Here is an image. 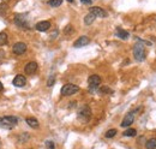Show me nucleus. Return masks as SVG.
I'll return each mask as SVG.
<instances>
[{
    "instance_id": "f257e3e1",
    "label": "nucleus",
    "mask_w": 156,
    "mask_h": 149,
    "mask_svg": "<svg viewBox=\"0 0 156 149\" xmlns=\"http://www.w3.org/2000/svg\"><path fill=\"white\" fill-rule=\"evenodd\" d=\"M133 57L137 61H142L145 58V48L143 46V43H136L133 46Z\"/></svg>"
},
{
    "instance_id": "f03ea898",
    "label": "nucleus",
    "mask_w": 156,
    "mask_h": 149,
    "mask_svg": "<svg viewBox=\"0 0 156 149\" xmlns=\"http://www.w3.org/2000/svg\"><path fill=\"white\" fill-rule=\"evenodd\" d=\"M91 117V110L89 106H82L78 111V118L82 119L83 121H88Z\"/></svg>"
},
{
    "instance_id": "7ed1b4c3",
    "label": "nucleus",
    "mask_w": 156,
    "mask_h": 149,
    "mask_svg": "<svg viewBox=\"0 0 156 149\" xmlns=\"http://www.w3.org/2000/svg\"><path fill=\"white\" fill-rule=\"evenodd\" d=\"M79 91V87L76 86V84H65L61 88V95L64 96H70V95H73Z\"/></svg>"
},
{
    "instance_id": "20e7f679",
    "label": "nucleus",
    "mask_w": 156,
    "mask_h": 149,
    "mask_svg": "<svg viewBox=\"0 0 156 149\" xmlns=\"http://www.w3.org/2000/svg\"><path fill=\"white\" fill-rule=\"evenodd\" d=\"M15 23H16L17 27H19V28H23V29H28V28H29V25H28V19H27V17H25L24 15H21V13L16 15V16H15Z\"/></svg>"
},
{
    "instance_id": "39448f33",
    "label": "nucleus",
    "mask_w": 156,
    "mask_h": 149,
    "mask_svg": "<svg viewBox=\"0 0 156 149\" xmlns=\"http://www.w3.org/2000/svg\"><path fill=\"white\" fill-rule=\"evenodd\" d=\"M88 83H89L90 89H95L101 84V77L98 75H91L88 80Z\"/></svg>"
},
{
    "instance_id": "423d86ee",
    "label": "nucleus",
    "mask_w": 156,
    "mask_h": 149,
    "mask_svg": "<svg viewBox=\"0 0 156 149\" xmlns=\"http://www.w3.org/2000/svg\"><path fill=\"white\" fill-rule=\"evenodd\" d=\"M89 43H90V39H89L88 36H81L79 39H77V40L75 41L73 47L81 48V47H84V46H87V45H89Z\"/></svg>"
},
{
    "instance_id": "0eeeda50",
    "label": "nucleus",
    "mask_w": 156,
    "mask_h": 149,
    "mask_svg": "<svg viewBox=\"0 0 156 149\" xmlns=\"http://www.w3.org/2000/svg\"><path fill=\"white\" fill-rule=\"evenodd\" d=\"M12 51H13V53H15V54L21 56V54L25 53V51H27V45H25L24 42H17V43L13 46Z\"/></svg>"
},
{
    "instance_id": "6e6552de",
    "label": "nucleus",
    "mask_w": 156,
    "mask_h": 149,
    "mask_svg": "<svg viewBox=\"0 0 156 149\" xmlns=\"http://www.w3.org/2000/svg\"><path fill=\"white\" fill-rule=\"evenodd\" d=\"M89 12L93 13L95 17H102V18H105V17L108 16L107 12L103 8H101V7H90L89 8Z\"/></svg>"
},
{
    "instance_id": "1a4fd4ad",
    "label": "nucleus",
    "mask_w": 156,
    "mask_h": 149,
    "mask_svg": "<svg viewBox=\"0 0 156 149\" xmlns=\"http://www.w3.org/2000/svg\"><path fill=\"white\" fill-rule=\"evenodd\" d=\"M25 83H27V78H25L23 75L16 76V77L13 78V81H12V84H13L15 87H24Z\"/></svg>"
},
{
    "instance_id": "9d476101",
    "label": "nucleus",
    "mask_w": 156,
    "mask_h": 149,
    "mask_svg": "<svg viewBox=\"0 0 156 149\" xmlns=\"http://www.w3.org/2000/svg\"><path fill=\"white\" fill-rule=\"evenodd\" d=\"M133 121H134V114H133V113H127V114L125 116L124 120L121 121V126H123V127H127V126H130Z\"/></svg>"
},
{
    "instance_id": "9b49d317",
    "label": "nucleus",
    "mask_w": 156,
    "mask_h": 149,
    "mask_svg": "<svg viewBox=\"0 0 156 149\" xmlns=\"http://www.w3.org/2000/svg\"><path fill=\"white\" fill-rule=\"evenodd\" d=\"M25 72L28 73V75H32L34 72H36V70H37V63L36 61H30V63H28L27 65H25Z\"/></svg>"
},
{
    "instance_id": "f8f14e48",
    "label": "nucleus",
    "mask_w": 156,
    "mask_h": 149,
    "mask_svg": "<svg viewBox=\"0 0 156 149\" xmlns=\"http://www.w3.org/2000/svg\"><path fill=\"white\" fill-rule=\"evenodd\" d=\"M49 28H51V22L48 21H41L36 24V29L38 31H47Z\"/></svg>"
},
{
    "instance_id": "ddd939ff",
    "label": "nucleus",
    "mask_w": 156,
    "mask_h": 149,
    "mask_svg": "<svg viewBox=\"0 0 156 149\" xmlns=\"http://www.w3.org/2000/svg\"><path fill=\"white\" fill-rule=\"evenodd\" d=\"M117 36H118V37H120V39H123V40H127V39H128V36H130V34H128L126 30L118 28V29H117Z\"/></svg>"
},
{
    "instance_id": "4468645a",
    "label": "nucleus",
    "mask_w": 156,
    "mask_h": 149,
    "mask_svg": "<svg viewBox=\"0 0 156 149\" xmlns=\"http://www.w3.org/2000/svg\"><path fill=\"white\" fill-rule=\"evenodd\" d=\"M95 19H96V17L94 16L93 13L89 12V15H87V16L84 17V23H85V25H90V24H93Z\"/></svg>"
},
{
    "instance_id": "2eb2a0df",
    "label": "nucleus",
    "mask_w": 156,
    "mask_h": 149,
    "mask_svg": "<svg viewBox=\"0 0 156 149\" xmlns=\"http://www.w3.org/2000/svg\"><path fill=\"white\" fill-rule=\"evenodd\" d=\"M27 121V124L30 126V127H38V121L36 118H32V117H29V118H27L25 119Z\"/></svg>"
},
{
    "instance_id": "dca6fc26",
    "label": "nucleus",
    "mask_w": 156,
    "mask_h": 149,
    "mask_svg": "<svg viewBox=\"0 0 156 149\" xmlns=\"http://www.w3.org/2000/svg\"><path fill=\"white\" fill-rule=\"evenodd\" d=\"M15 125H12V124H10V123H7L6 120L4 119V118H0V127H2V129H7V130H10V129H12Z\"/></svg>"
},
{
    "instance_id": "f3484780",
    "label": "nucleus",
    "mask_w": 156,
    "mask_h": 149,
    "mask_svg": "<svg viewBox=\"0 0 156 149\" xmlns=\"http://www.w3.org/2000/svg\"><path fill=\"white\" fill-rule=\"evenodd\" d=\"M145 148L156 149V138H150V140H148L147 143H145Z\"/></svg>"
},
{
    "instance_id": "a211bd4d",
    "label": "nucleus",
    "mask_w": 156,
    "mask_h": 149,
    "mask_svg": "<svg viewBox=\"0 0 156 149\" xmlns=\"http://www.w3.org/2000/svg\"><path fill=\"white\" fill-rule=\"evenodd\" d=\"M2 118L6 120L7 123L12 124V125H16L18 123V118L17 117H13V116H6V117H2Z\"/></svg>"
},
{
    "instance_id": "6ab92c4d",
    "label": "nucleus",
    "mask_w": 156,
    "mask_h": 149,
    "mask_svg": "<svg viewBox=\"0 0 156 149\" xmlns=\"http://www.w3.org/2000/svg\"><path fill=\"white\" fill-rule=\"evenodd\" d=\"M136 135H137V131L134 129H127L124 132V136L126 137H134Z\"/></svg>"
},
{
    "instance_id": "aec40b11",
    "label": "nucleus",
    "mask_w": 156,
    "mask_h": 149,
    "mask_svg": "<svg viewBox=\"0 0 156 149\" xmlns=\"http://www.w3.org/2000/svg\"><path fill=\"white\" fill-rule=\"evenodd\" d=\"M7 42V34L6 32H0V46H2V45H5Z\"/></svg>"
},
{
    "instance_id": "412c9836",
    "label": "nucleus",
    "mask_w": 156,
    "mask_h": 149,
    "mask_svg": "<svg viewBox=\"0 0 156 149\" xmlns=\"http://www.w3.org/2000/svg\"><path fill=\"white\" fill-rule=\"evenodd\" d=\"M61 4H62V0H51L48 2V5L52 6V7H59Z\"/></svg>"
},
{
    "instance_id": "4be33fe9",
    "label": "nucleus",
    "mask_w": 156,
    "mask_h": 149,
    "mask_svg": "<svg viewBox=\"0 0 156 149\" xmlns=\"http://www.w3.org/2000/svg\"><path fill=\"white\" fill-rule=\"evenodd\" d=\"M115 135H117V130H115V129H111V130H108V131L106 132L105 136H106L107 138H112V137H114Z\"/></svg>"
},
{
    "instance_id": "5701e85b",
    "label": "nucleus",
    "mask_w": 156,
    "mask_h": 149,
    "mask_svg": "<svg viewBox=\"0 0 156 149\" xmlns=\"http://www.w3.org/2000/svg\"><path fill=\"white\" fill-rule=\"evenodd\" d=\"M73 28H72V25L71 24H68V25H66V28L64 29V32H65V35H71V34H73Z\"/></svg>"
},
{
    "instance_id": "b1692460",
    "label": "nucleus",
    "mask_w": 156,
    "mask_h": 149,
    "mask_svg": "<svg viewBox=\"0 0 156 149\" xmlns=\"http://www.w3.org/2000/svg\"><path fill=\"white\" fill-rule=\"evenodd\" d=\"M100 91L103 93V94H112V93H113V90L109 89L108 87H102V88L100 89Z\"/></svg>"
},
{
    "instance_id": "393cba45",
    "label": "nucleus",
    "mask_w": 156,
    "mask_h": 149,
    "mask_svg": "<svg viewBox=\"0 0 156 149\" xmlns=\"http://www.w3.org/2000/svg\"><path fill=\"white\" fill-rule=\"evenodd\" d=\"M54 81H55L54 76H51V77L48 78V81H47V86H48V87H52V86L54 84Z\"/></svg>"
},
{
    "instance_id": "a878e982",
    "label": "nucleus",
    "mask_w": 156,
    "mask_h": 149,
    "mask_svg": "<svg viewBox=\"0 0 156 149\" xmlns=\"http://www.w3.org/2000/svg\"><path fill=\"white\" fill-rule=\"evenodd\" d=\"M46 147H47V149H54L55 148V146H54V143H53L52 141H47V142H46Z\"/></svg>"
},
{
    "instance_id": "bb28decb",
    "label": "nucleus",
    "mask_w": 156,
    "mask_h": 149,
    "mask_svg": "<svg viewBox=\"0 0 156 149\" xmlns=\"http://www.w3.org/2000/svg\"><path fill=\"white\" fill-rule=\"evenodd\" d=\"M83 4H88V5H90V4H93V0H81Z\"/></svg>"
},
{
    "instance_id": "cd10ccee",
    "label": "nucleus",
    "mask_w": 156,
    "mask_h": 149,
    "mask_svg": "<svg viewBox=\"0 0 156 149\" xmlns=\"http://www.w3.org/2000/svg\"><path fill=\"white\" fill-rule=\"evenodd\" d=\"M2 89H4V87H2V84H1V82H0V91H2Z\"/></svg>"
},
{
    "instance_id": "c85d7f7f",
    "label": "nucleus",
    "mask_w": 156,
    "mask_h": 149,
    "mask_svg": "<svg viewBox=\"0 0 156 149\" xmlns=\"http://www.w3.org/2000/svg\"><path fill=\"white\" fill-rule=\"evenodd\" d=\"M66 1H68V2H73V0H66Z\"/></svg>"
}]
</instances>
